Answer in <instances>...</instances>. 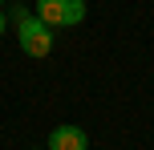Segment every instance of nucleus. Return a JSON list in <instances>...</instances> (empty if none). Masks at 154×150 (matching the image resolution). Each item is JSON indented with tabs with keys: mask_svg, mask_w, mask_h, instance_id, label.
I'll return each instance as SVG.
<instances>
[{
	"mask_svg": "<svg viewBox=\"0 0 154 150\" xmlns=\"http://www.w3.org/2000/svg\"><path fill=\"white\" fill-rule=\"evenodd\" d=\"M16 41H20L24 57H49L53 53V41H57V29H49L37 12L16 8Z\"/></svg>",
	"mask_w": 154,
	"mask_h": 150,
	"instance_id": "1",
	"label": "nucleus"
},
{
	"mask_svg": "<svg viewBox=\"0 0 154 150\" xmlns=\"http://www.w3.org/2000/svg\"><path fill=\"white\" fill-rule=\"evenodd\" d=\"M37 16L49 29H73L85 20V0H37Z\"/></svg>",
	"mask_w": 154,
	"mask_h": 150,
	"instance_id": "2",
	"label": "nucleus"
},
{
	"mask_svg": "<svg viewBox=\"0 0 154 150\" xmlns=\"http://www.w3.org/2000/svg\"><path fill=\"white\" fill-rule=\"evenodd\" d=\"M49 150H89V138H85L81 126H57L53 134H49Z\"/></svg>",
	"mask_w": 154,
	"mask_h": 150,
	"instance_id": "3",
	"label": "nucleus"
},
{
	"mask_svg": "<svg viewBox=\"0 0 154 150\" xmlns=\"http://www.w3.org/2000/svg\"><path fill=\"white\" fill-rule=\"evenodd\" d=\"M4 24H8V20H4V12H0V32H4Z\"/></svg>",
	"mask_w": 154,
	"mask_h": 150,
	"instance_id": "4",
	"label": "nucleus"
}]
</instances>
